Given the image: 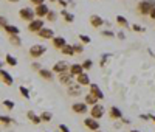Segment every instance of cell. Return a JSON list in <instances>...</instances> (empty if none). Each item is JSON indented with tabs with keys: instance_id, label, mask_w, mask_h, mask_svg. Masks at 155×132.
I'll return each mask as SVG.
<instances>
[{
	"instance_id": "cell-11",
	"label": "cell",
	"mask_w": 155,
	"mask_h": 132,
	"mask_svg": "<svg viewBox=\"0 0 155 132\" xmlns=\"http://www.w3.org/2000/svg\"><path fill=\"white\" fill-rule=\"evenodd\" d=\"M0 79H2V83L5 86H12L14 84V78H12V75L8 70H5V69H0Z\"/></svg>"
},
{
	"instance_id": "cell-34",
	"label": "cell",
	"mask_w": 155,
	"mask_h": 132,
	"mask_svg": "<svg viewBox=\"0 0 155 132\" xmlns=\"http://www.w3.org/2000/svg\"><path fill=\"white\" fill-rule=\"evenodd\" d=\"M78 37H79V42L84 44V45H88L90 42H92V37H90L88 34H79Z\"/></svg>"
},
{
	"instance_id": "cell-51",
	"label": "cell",
	"mask_w": 155,
	"mask_h": 132,
	"mask_svg": "<svg viewBox=\"0 0 155 132\" xmlns=\"http://www.w3.org/2000/svg\"><path fill=\"white\" fill-rule=\"evenodd\" d=\"M50 3H58V0H48Z\"/></svg>"
},
{
	"instance_id": "cell-38",
	"label": "cell",
	"mask_w": 155,
	"mask_h": 132,
	"mask_svg": "<svg viewBox=\"0 0 155 132\" xmlns=\"http://www.w3.org/2000/svg\"><path fill=\"white\" fill-rule=\"evenodd\" d=\"M130 28H132L135 33H146V28H144V26H141V25H138V23L130 25Z\"/></svg>"
},
{
	"instance_id": "cell-10",
	"label": "cell",
	"mask_w": 155,
	"mask_h": 132,
	"mask_svg": "<svg viewBox=\"0 0 155 132\" xmlns=\"http://www.w3.org/2000/svg\"><path fill=\"white\" fill-rule=\"evenodd\" d=\"M48 11H50V6L47 3H41V5H36L34 6L36 17H39V19H45V16L48 14Z\"/></svg>"
},
{
	"instance_id": "cell-54",
	"label": "cell",
	"mask_w": 155,
	"mask_h": 132,
	"mask_svg": "<svg viewBox=\"0 0 155 132\" xmlns=\"http://www.w3.org/2000/svg\"><path fill=\"white\" fill-rule=\"evenodd\" d=\"M93 132H101V130H99V129H98V130H93Z\"/></svg>"
},
{
	"instance_id": "cell-31",
	"label": "cell",
	"mask_w": 155,
	"mask_h": 132,
	"mask_svg": "<svg viewBox=\"0 0 155 132\" xmlns=\"http://www.w3.org/2000/svg\"><path fill=\"white\" fill-rule=\"evenodd\" d=\"M0 123H2L3 126H11L14 121H12V118L8 117V115H0Z\"/></svg>"
},
{
	"instance_id": "cell-26",
	"label": "cell",
	"mask_w": 155,
	"mask_h": 132,
	"mask_svg": "<svg viewBox=\"0 0 155 132\" xmlns=\"http://www.w3.org/2000/svg\"><path fill=\"white\" fill-rule=\"evenodd\" d=\"M8 37H9V42H11V45H14V47H22V37H20V34L8 36Z\"/></svg>"
},
{
	"instance_id": "cell-12",
	"label": "cell",
	"mask_w": 155,
	"mask_h": 132,
	"mask_svg": "<svg viewBox=\"0 0 155 132\" xmlns=\"http://www.w3.org/2000/svg\"><path fill=\"white\" fill-rule=\"evenodd\" d=\"M84 126L87 127V129H90V130H98L99 129V120H95L93 117H87L85 120H84Z\"/></svg>"
},
{
	"instance_id": "cell-50",
	"label": "cell",
	"mask_w": 155,
	"mask_h": 132,
	"mask_svg": "<svg viewBox=\"0 0 155 132\" xmlns=\"http://www.w3.org/2000/svg\"><path fill=\"white\" fill-rule=\"evenodd\" d=\"M8 2H9V3H19L20 0H8Z\"/></svg>"
},
{
	"instance_id": "cell-53",
	"label": "cell",
	"mask_w": 155,
	"mask_h": 132,
	"mask_svg": "<svg viewBox=\"0 0 155 132\" xmlns=\"http://www.w3.org/2000/svg\"><path fill=\"white\" fill-rule=\"evenodd\" d=\"M130 132H140V130H137V129H134V130H130Z\"/></svg>"
},
{
	"instance_id": "cell-37",
	"label": "cell",
	"mask_w": 155,
	"mask_h": 132,
	"mask_svg": "<svg viewBox=\"0 0 155 132\" xmlns=\"http://www.w3.org/2000/svg\"><path fill=\"white\" fill-rule=\"evenodd\" d=\"M2 106H3V107H6L8 110H12V109H14V101H11V100H3L2 101Z\"/></svg>"
},
{
	"instance_id": "cell-15",
	"label": "cell",
	"mask_w": 155,
	"mask_h": 132,
	"mask_svg": "<svg viewBox=\"0 0 155 132\" xmlns=\"http://www.w3.org/2000/svg\"><path fill=\"white\" fill-rule=\"evenodd\" d=\"M74 81H76L78 84H81L82 87H88V84H90V76H88L87 72H82L81 75L74 76Z\"/></svg>"
},
{
	"instance_id": "cell-44",
	"label": "cell",
	"mask_w": 155,
	"mask_h": 132,
	"mask_svg": "<svg viewBox=\"0 0 155 132\" xmlns=\"http://www.w3.org/2000/svg\"><path fill=\"white\" fill-rule=\"evenodd\" d=\"M116 37H118V39H121V41H124V39H126V34H124V31L116 33Z\"/></svg>"
},
{
	"instance_id": "cell-13",
	"label": "cell",
	"mask_w": 155,
	"mask_h": 132,
	"mask_svg": "<svg viewBox=\"0 0 155 132\" xmlns=\"http://www.w3.org/2000/svg\"><path fill=\"white\" fill-rule=\"evenodd\" d=\"M88 90H90V93H93L98 100H104V92H102L101 89H99V86L98 84H95V83H90L88 84Z\"/></svg>"
},
{
	"instance_id": "cell-9",
	"label": "cell",
	"mask_w": 155,
	"mask_h": 132,
	"mask_svg": "<svg viewBox=\"0 0 155 132\" xmlns=\"http://www.w3.org/2000/svg\"><path fill=\"white\" fill-rule=\"evenodd\" d=\"M67 93L70 96H79V95H82V86L74 81L73 84L67 86Z\"/></svg>"
},
{
	"instance_id": "cell-7",
	"label": "cell",
	"mask_w": 155,
	"mask_h": 132,
	"mask_svg": "<svg viewBox=\"0 0 155 132\" xmlns=\"http://www.w3.org/2000/svg\"><path fill=\"white\" fill-rule=\"evenodd\" d=\"M37 36L41 37V39H44V41H51L56 34H54V30L53 28H50V26H44V28L37 33Z\"/></svg>"
},
{
	"instance_id": "cell-28",
	"label": "cell",
	"mask_w": 155,
	"mask_h": 132,
	"mask_svg": "<svg viewBox=\"0 0 155 132\" xmlns=\"http://www.w3.org/2000/svg\"><path fill=\"white\" fill-rule=\"evenodd\" d=\"M116 23H118L120 26H124V28H129V26H130V25H129V20L124 17V16H121V14H118V16H116Z\"/></svg>"
},
{
	"instance_id": "cell-33",
	"label": "cell",
	"mask_w": 155,
	"mask_h": 132,
	"mask_svg": "<svg viewBox=\"0 0 155 132\" xmlns=\"http://www.w3.org/2000/svg\"><path fill=\"white\" fill-rule=\"evenodd\" d=\"M19 92H20V95H22L25 100H30V98H31V95H30V90H28L27 87H25V86H20V87H19Z\"/></svg>"
},
{
	"instance_id": "cell-20",
	"label": "cell",
	"mask_w": 155,
	"mask_h": 132,
	"mask_svg": "<svg viewBox=\"0 0 155 132\" xmlns=\"http://www.w3.org/2000/svg\"><path fill=\"white\" fill-rule=\"evenodd\" d=\"M109 115H110V120H121L123 118V112L120 110V107H116V106H112L110 107Z\"/></svg>"
},
{
	"instance_id": "cell-29",
	"label": "cell",
	"mask_w": 155,
	"mask_h": 132,
	"mask_svg": "<svg viewBox=\"0 0 155 132\" xmlns=\"http://www.w3.org/2000/svg\"><path fill=\"white\" fill-rule=\"evenodd\" d=\"M41 120H42V123H50L51 120H53V113H51L50 110H44L41 113Z\"/></svg>"
},
{
	"instance_id": "cell-43",
	"label": "cell",
	"mask_w": 155,
	"mask_h": 132,
	"mask_svg": "<svg viewBox=\"0 0 155 132\" xmlns=\"http://www.w3.org/2000/svg\"><path fill=\"white\" fill-rule=\"evenodd\" d=\"M58 3H59L62 8H68V0H58Z\"/></svg>"
},
{
	"instance_id": "cell-6",
	"label": "cell",
	"mask_w": 155,
	"mask_h": 132,
	"mask_svg": "<svg viewBox=\"0 0 155 132\" xmlns=\"http://www.w3.org/2000/svg\"><path fill=\"white\" fill-rule=\"evenodd\" d=\"M68 69H70V65L65 62V61H58L53 67H51V70H53V73L54 75H59V73H65V72H68Z\"/></svg>"
},
{
	"instance_id": "cell-49",
	"label": "cell",
	"mask_w": 155,
	"mask_h": 132,
	"mask_svg": "<svg viewBox=\"0 0 155 132\" xmlns=\"http://www.w3.org/2000/svg\"><path fill=\"white\" fill-rule=\"evenodd\" d=\"M149 120H152V121L155 123V115H152V113H149Z\"/></svg>"
},
{
	"instance_id": "cell-8",
	"label": "cell",
	"mask_w": 155,
	"mask_h": 132,
	"mask_svg": "<svg viewBox=\"0 0 155 132\" xmlns=\"http://www.w3.org/2000/svg\"><path fill=\"white\" fill-rule=\"evenodd\" d=\"M58 79L62 86H70L74 83V76L70 73V72H65V73H59L58 75Z\"/></svg>"
},
{
	"instance_id": "cell-35",
	"label": "cell",
	"mask_w": 155,
	"mask_h": 132,
	"mask_svg": "<svg viewBox=\"0 0 155 132\" xmlns=\"http://www.w3.org/2000/svg\"><path fill=\"white\" fill-rule=\"evenodd\" d=\"M112 58V55L110 53H104V55L101 56V61H99V67H106V64H107V61Z\"/></svg>"
},
{
	"instance_id": "cell-16",
	"label": "cell",
	"mask_w": 155,
	"mask_h": 132,
	"mask_svg": "<svg viewBox=\"0 0 155 132\" xmlns=\"http://www.w3.org/2000/svg\"><path fill=\"white\" fill-rule=\"evenodd\" d=\"M104 23H106V20L102 19L101 16H98V14H92V16H90V25H92L93 28H101Z\"/></svg>"
},
{
	"instance_id": "cell-30",
	"label": "cell",
	"mask_w": 155,
	"mask_h": 132,
	"mask_svg": "<svg viewBox=\"0 0 155 132\" xmlns=\"http://www.w3.org/2000/svg\"><path fill=\"white\" fill-rule=\"evenodd\" d=\"M45 20H48V22H56V20H58V12H56L54 9H50L48 14L45 16Z\"/></svg>"
},
{
	"instance_id": "cell-32",
	"label": "cell",
	"mask_w": 155,
	"mask_h": 132,
	"mask_svg": "<svg viewBox=\"0 0 155 132\" xmlns=\"http://www.w3.org/2000/svg\"><path fill=\"white\" fill-rule=\"evenodd\" d=\"M81 65H82V69L87 72V70H92V67H93V61L92 59H84L82 62H81Z\"/></svg>"
},
{
	"instance_id": "cell-27",
	"label": "cell",
	"mask_w": 155,
	"mask_h": 132,
	"mask_svg": "<svg viewBox=\"0 0 155 132\" xmlns=\"http://www.w3.org/2000/svg\"><path fill=\"white\" fill-rule=\"evenodd\" d=\"M5 62L9 65V67H16V65H17V59H16L14 56H12L11 53H6V56H5Z\"/></svg>"
},
{
	"instance_id": "cell-17",
	"label": "cell",
	"mask_w": 155,
	"mask_h": 132,
	"mask_svg": "<svg viewBox=\"0 0 155 132\" xmlns=\"http://www.w3.org/2000/svg\"><path fill=\"white\" fill-rule=\"evenodd\" d=\"M65 44H67V39L64 36H54L53 39H51V45H53L56 50H61Z\"/></svg>"
},
{
	"instance_id": "cell-18",
	"label": "cell",
	"mask_w": 155,
	"mask_h": 132,
	"mask_svg": "<svg viewBox=\"0 0 155 132\" xmlns=\"http://www.w3.org/2000/svg\"><path fill=\"white\" fill-rule=\"evenodd\" d=\"M3 31L8 34V36H14V34H20V28L17 25H11V23H8V25H5L3 26Z\"/></svg>"
},
{
	"instance_id": "cell-25",
	"label": "cell",
	"mask_w": 155,
	"mask_h": 132,
	"mask_svg": "<svg viewBox=\"0 0 155 132\" xmlns=\"http://www.w3.org/2000/svg\"><path fill=\"white\" fill-rule=\"evenodd\" d=\"M99 100L93 95V93H90V92H88V93L87 95H84V103L87 104V106H93V104H96Z\"/></svg>"
},
{
	"instance_id": "cell-39",
	"label": "cell",
	"mask_w": 155,
	"mask_h": 132,
	"mask_svg": "<svg viewBox=\"0 0 155 132\" xmlns=\"http://www.w3.org/2000/svg\"><path fill=\"white\" fill-rule=\"evenodd\" d=\"M101 34L104 36V37H116V33H113L112 30H104Z\"/></svg>"
},
{
	"instance_id": "cell-45",
	"label": "cell",
	"mask_w": 155,
	"mask_h": 132,
	"mask_svg": "<svg viewBox=\"0 0 155 132\" xmlns=\"http://www.w3.org/2000/svg\"><path fill=\"white\" fill-rule=\"evenodd\" d=\"M30 2L36 6V5H41V3H45V0H30Z\"/></svg>"
},
{
	"instance_id": "cell-19",
	"label": "cell",
	"mask_w": 155,
	"mask_h": 132,
	"mask_svg": "<svg viewBox=\"0 0 155 132\" xmlns=\"http://www.w3.org/2000/svg\"><path fill=\"white\" fill-rule=\"evenodd\" d=\"M37 73H39V76H41L42 79H45V81H51V79L54 78L53 70H48V69H44V67H42L41 70H39Z\"/></svg>"
},
{
	"instance_id": "cell-21",
	"label": "cell",
	"mask_w": 155,
	"mask_h": 132,
	"mask_svg": "<svg viewBox=\"0 0 155 132\" xmlns=\"http://www.w3.org/2000/svg\"><path fill=\"white\" fill-rule=\"evenodd\" d=\"M68 72H70V73H71L73 76H78V75H81V73H82V72H85V70L82 69V65H81V64L74 62V64H71V65H70Z\"/></svg>"
},
{
	"instance_id": "cell-3",
	"label": "cell",
	"mask_w": 155,
	"mask_h": 132,
	"mask_svg": "<svg viewBox=\"0 0 155 132\" xmlns=\"http://www.w3.org/2000/svg\"><path fill=\"white\" fill-rule=\"evenodd\" d=\"M45 26V20L44 19H39V17H36L34 20H31V22H28V31L30 33H34V34H37L39 31H41L42 28Z\"/></svg>"
},
{
	"instance_id": "cell-46",
	"label": "cell",
	"mask_w": 155,
	"mask_h": 132,
	"mask_svg": "<svg viewBox=\"0 0 155 132\" xmlns=\"http://www.w3.org/2000/svg\"><path fill=\"white\" fill-rule=\"evenodd\" d=\"M149 17H150L152 20H155V6L150 9V12H149Z\"/></svg>"
},
{
	"instance_id": "cell-1",
	"label": "cell",
	"mask_w": 155,
	"mask_h": 132,
	"mask_svg": "<svg viewBox=\"0 0 155 132\" xmlns=\"http://www.w3.org/2000/svg\"><path fill=\"white\" fill-rule=\"evenodd\" d=\"M153 6H155V0H140L137 5V11L140 16H149V12Z\"/></svg>"
},
{
	"instance_id": "cell-41",
	"label": "cell",
	"mask_w": 155,
	"mask_h": 132,
	"mask_svg": "<svg viewBox=\"0 0 155 132\" xmlns=\"http://www.w3.org/2000/svg\"><path fill=\"white\" fill-rule=\"evenodd\" d=\"M5 25H8V19L5 16H0V28H3Z\"/></svg>"
},
{
	"instance_id": "cell-24",
	"label": "cell",
	"mask_w": 155,
	"mask_h": 132,
	"mask_svg": "<svg viewBox=\"0 0 155 132\" xmlns=\"http://www.w3.org/2000/svg\"><path fill=\"white\" fill-rule=\"evenodd\" d=\"M59 51L62 53V55H65V56H74V50H73V45L71 44H65Z\"/></svg>"
},
{
	"instance_id": "cell-5",
	"label": "cell",
	"mask_w": 155,
	"mask_h": 132,
	"mask_svg": "<svg viewBox=\"0 0 155 132\" xmlns=\"http://www.w3.org/2000/svg\"><path fill=\"white\" fill-rule=\"evenodd\" d=\"M104 106L102 104H99V103H96V104H93L92 107H90V117H93L95 120H101L102 117H104Z\"/></svg>"
},
{
	"instance_id": "cell-48",
	"label": "cell",
	"mask_w": 155,
	"mask_h": 132,
	"mask_svg": "<svg viewBox=\"0 0 155 132\" xmlns=\"http://www.w3.org/2000/svg\"><path fill=\"white\" fill-rule=\"evenodd\" d=\"M124 124H130V120H127V118H124V120H121Z\"/></svg>"
},
{
	"instance_id": "cell-22",
	"label": "cell",
	"mask_w": 155,
	"mask_h": 132,
	"mask_svg": "<svg viewBox=\"0 0 155 132\" xmlns=\"http://www.w3.org/2000/svg\"><path fill=\"white\" fill-rule=\"evenodd\" d=\"M27 118H28V120H30L33 124H41V123H42V120H41V115H37L34 110H28Z\"/></svg>"
},
{
	"instance_id": "cell-52",
	"label": "cell",
	"mask_w": 155,
	"mask_h": 132,
	"mask_svg": "<svg viewBox=\"0 0 155 132\" xmlns=\"http://www.w3.org/2000/svg\"><path fill=\"white\" fill-rule=\"evenodd\" d=\"M3 64H5L3 61H0V69H3Z\"/></svg>"
},
{
	"instance_id": "cell-4",
	"label": "cell",
	"mask_w": 155,
	"mask_h": 132,
	"mask_svg": "<svg viewBox=\"0 0 155 132\" xmlns=\"http://www.w3.org/2000/svg\"><path fill=\"white\" fill-rule=\"evenodd\" d=\"M45 53H47V47L42 45V44H34V45H31V48H30V56H31L33 59H37V58L44 56Z\"/></svg>"
},
{
	"instance_id": "cell-40",
	"label": "cell",
	"mask_w": 155,
	"mask_h": 132,
	"mask_svg": "<svg viewBox=\"0 0 155 132\" xmlns=\"http://www.w3.org/2000/svg\"><path fill=\"white\" fill-rule=\"evenodd\" d=\"M31 69H33V70H36V72H39V70L42 69V65H41V64H39V62H37V61L34 59V62L31 64Z\"/></svg>"
},
{
	"instance_id": "cell-2",
	"label": "cell",
	"mask_w": 155,
	"mask_h": 132,
	"mask_svg": "<svg viewBox=\"0 0 155 132\" xmlns=\"http://www.w3.org/2000/svg\"><path fill=\"white\" fill-rule=\"evenodd\" d=\"M19 17H20L23 22H31V20L36 19V12H34V9L30 8V6H23V8H20V11H19Z\"/></svg>"
},
{
	"instance_id": "cell-36",
	"label": "cell",
	"mask_w": 155,
	"mask_h": 132,
	"mask_svg": "<svg viewBox=\"0 0 155 132\" xmlns=\"http://www.w3.org/2000/svg\"><path fill=\"white\" fill-rule=\"evenodd\" d=\"M73 50H74V55H82L84 53V44H73Z\"/></svg>"
},
{
	"instance_id": "cell-47",
	"label": "cell",
	"mask_w": 155,
	"mask_h": 132,
	"mask_svg": "<svg viewBox=\"0 0 155 132\" xmlns=\"http://www.w3.org/2000/svg\"><path fill=\"white\" fill-rule=\"evenodd\" d=\"M140 118H141V120H143V121H149V115H144V113H141V115H140Z\"/></svg>"
},
{
	"instance_id": "cell-42",
	"label": "cell",
	"mask_w": 155,
	"mask_h": 132,
	"mask_svg": "<svg viewBox=\"0 0 155 132\" xmlns=\"http://www.w3.org/2000/svg\"><path fill=\"white\" fill-rule=\"evenodd\" d=\"M59 130H61V132H71V130H70V127H68L67 124H62V123L59 124Z\"/></svg>"
},
{
	"instance_id": "cell-14",
	"label": "cell",
	"mask_w": 155,
	"mask_h": 132,
	"mask_svg": "<svg viewBox=\"0 0 155 132\" xmlns=\"http://www.w3.org/2000/svg\"><path fill=\"white\" fill-rule=\"evenodd\" d=\"M71 110L74 112V113H79V115H84V113H87V110H88V106L82 101V103H73V106H71Z\"/></svg>"
},
{
	"instance_id": "cell-23",
	"label": "cell",
	"mask_w": 155,
	"mask_h": 132,
	"mask_svg": "<svg viewBox=\"0 0 155 132\" xmlns=\"http://www.w3.org/2000/svg\"><path fill=\"white\" fill-rule=\"evenodd\" d=\"M61 16L64 17V20H65L67 23L74 22V14H73V12H70L67 8H62V11H61Z\"/></svg>"
}]
</instances>
